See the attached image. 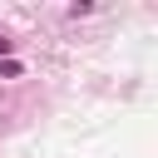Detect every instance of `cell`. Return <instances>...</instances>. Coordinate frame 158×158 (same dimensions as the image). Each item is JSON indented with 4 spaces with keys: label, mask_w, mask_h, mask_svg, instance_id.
Listing matches in <instances>:
<instances>
[{
    "label": "cell",
    "mask_w": 158,
    "mask_h": 158,
    "mask_svg": "<svg viewBox=\"0 0 158 158\" xmlns=\"http://www.w3.org/2000/svg\"><path fill=\"white\" fill-rule=\"evenodd\" d=\"M0 79H20V64L15 59H0Z\"/></svg>",
    "instance_id": "6da1fadb"
},
{
    "label": "cell",
    "mask_w": 158,
    "mask_h": 158,
    "mask_svg": "<svg viewBox=\"0 0 158 158\" xmlns=\"http://www.w3.org/2000/svg\"><path fill=\"white\" fill-rule=\"evenodd\" d=\"M10 49H15V40H5V35H0V59H10Z\"/></svg>",
    "instance_id": "7a4b0ae2"
}]
</instances>
